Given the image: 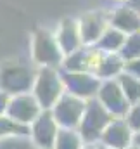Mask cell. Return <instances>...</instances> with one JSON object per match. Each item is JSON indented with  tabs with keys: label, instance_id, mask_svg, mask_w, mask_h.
Masks as SVG:
<instances>
[{
	"label": "cell",
	"instance_id": "6da1fadb",
	"mask_svg": "<svg viewBox=\"0 0 140 149\" xmlns=\"http://www.w3.org/2000/svg\"><path fill=\"white\" fill-rule=\"evenodd\" d=\"M64 92L66 88H64L62 74L59 68H50V66L38 68L31 94L40 102L42 109H52V106L59 101V97Z\"/></svg>",
	"mask_w": 140,
	"mask_h": 149
},
{
	"label": "cell",
	"instance_id": "7a4b0ae2",
	"mask_svg": "<svg viewBox=\"0 0 140 149\" xmlns=\"http://www.w3.org/2000/svg\"><path fill=\"white\" fill-rule=\"evenodd\" d=\"M114 120V116L99 102L97 97L87 101L83 118L78 125V132L85 144H99L105 127Z\"/></svg>",
	"mask_w": 140,
	"mask_h": 149
},
{
	"label": "cell",
	"instance_id": "3957f363",
	"mask_svg": "<svg viewBox=\"0 0 140 149\" xmlns=\"http://www.w3.org/2000/svg\"><path fill=\"white\" fill-rule=\"evenodd\" d=\"M38 66L12 63L0 68V90L9 95L26 94L33 90Z\"/></svg>",
	"mask_w": 140,
	"mask_h": 149
},
{
	"label": "cell",
	"instance_id": "277c9868",
	"mask_svg": "<svg viewBox=\"0 0 140 149\" xmlns=\"http://www.w3.org/2000/svg\"><path fill=\"white\" fill-rule=\"evenodd\" d=\"M31 56L33 63L36 66H50V68H59L62 66L64 61V52L59 47V42L55 35L49 33L47 30H38L33 35L31 42Z\"/></svg>",
	"mask_w": 140,
	"mask_h": 149
},
{
	"label": "cell",
	"instance_id": "5b68a950",
	"mask_svg": "<svg viewBox=\"0 0 140 149\" xmlns=\"http://www.w3.org/2000/svg\"><path fill=\"white\" fill-rule=\"evenodd\" d=\"M87 108V101L73 95L69 92H64L59 101L52 106V114L59 127L62 128H78L83 113Z\"/></svg>",
	"mask_w": 140,
	"mask_h": 149
},
{
	"label": "cell",
	"instance_id": "8992f818",
	"mask_svg": "<svg viewBox=\"0 0 140 149\" xmlns=\"http://www.w3.org/2000/svg\"><path fill=\"white\" fill-rule=\"evenodd\" d=\"M59 125L52 114V109H42V113L30 125V139L36 149H54Z\"/></svg>",
	"mask_w": 140,
	"mask_h": 149
},
{
	"label": "cell",
	"instance_id": "52a82bcc",
	"mask_svg": "<svg viewBox=\"0 0 140 149\" xmlns=\"http://www.w3.org/2000/svg\"><path fill=\"white\" fill-rule=\"evenodd\" d=\"M97 99L114 118H125L128 109H130V106H132L130 101L126 99L125 92L121 90L116 78L102 80L100 88L97 92Z\"/></svg>",
	"mask_w": 140,
	"mask_h": 149
},
{
	"label": "cell",
	"instance_id": "ba28073f",
	"mask_svg": "<svg viewBox=\"0 0 140 149\" xmlns=\"http://www.w3.org/2000/svg\"><path fill=\"white\" fill-rule=\"evenodd\" d=\"M61 74H62L66 92L85 101L97 97V92L102 83L99 76H95L94 73H71V71H62V70H61Z\"/></svg>",
	"mask_w": 140,
	"mask_h": 149
},
{
	"label": "cell",
	"instance_id": "9c48e42d",
	"mask_svg": "<svg viewBox=\"0 0 140 149\" xmlns=\"http://www.w3.org/2000/svg\"><path fill=\"white\" fill-rule=\"evenodd\" d=\"M42 113V106L36 101V97L31 92L26 94H17V95H10L9 106H7V116L21 125L30 127L33 123L36 116Z\"/></svg>",
	"mask_w": 140,
	"mask_h": 149
},
{
	"label": "cell",
	"instance_id": "30bf717a",
	"mask_svg": "<svg viewBox=\"0 0 140 149\" xmlns=\"http://www.w3.org/2000/svg\"><path fill=\"white\" fill-rule=\"evenodd\" d=\"M99 144L112 149H130L133 146V130L125 118H114L105 127Z\"/></svg>",
	"mask_w": 140,
	"mask_h": 149
},
{
	"label": "cell",
	"instance_id": "8fae6325",
	"mask_svg": "<svg viewBox=\"0 0 140 149\" xmlns=\"http://www.w3.org/2000/svg\"><path fill=\"white\" fill-rule=\"evenodd\" d=\"M80 33H81V42L85 47H94L99 38L104 35V31L109 28V19H105L100 12H90L83 16L80 21Z\"/></svg>",
	"mask_w": 140,
	"mask_h": 149
},
{
	"label": "cell",
	"instance_id": "7c38bea8",
	"mask_svg": "<svg viewBox=\"0 0 140 149\" xmlns=\"http://www.w3.org/2000/svg\"><path fill=\"white\" fill-rule=\"evenodd\" d=\"M55 38H57L59 47L64 52V56H69L74 50H78V49L83 47L81 33H80V24L74 19H64L59 24V28H57Z\"/></svg>",
	"mask_w": 140,
	"mask_h": 149
},
{
	"label": "cell",
	"instance_id": "4fadbf2b",
	"mask_svg": "<svg viewBox=\"0 0 140 149\" xmlns=\"http://www.w3.org/2000/svg\"><path fill=\"white\" fill-rule=\"evenodd\" d=\"M109 26L123 31L125 35H132L140 31V14L130 5L116 9L109 17Z\"/></svg>",
	"mask_w": 140,
	"mask_h": 149
},
{
	"label": "cell",
	"instance_id": "5bb4252c",
	"mask_svg": "<svg viewBox=\"0 0 140 149\" xmlns=\"http://www.w3.org/2000/svg\"><path fill=\"white\" fill-rule=\"evenodd\" d=\"M123 71H125V59L119 56V52H102L94 74L99 76L100 80H112L118 78Z\"/></svg>",
	"mask_w": 140,
	"mask_h": 149
},
{
	"label": "cell",
	"instance_id": "9a60e30c",
	"mask_svg": "<svg viewBox=\"0 0 140 149\" xmlns=\"http://www.w3.org/2000/svg\"><path fill=\"white\" fill-rule=\"evenodd\" d=\"M125 40H126V35L123 31L109 26L94 47H97L102 52H119L121 47H123V43H125Z\"/></svg>",
	"mask_w": 140,
	"mask_h": 149
},
{
	"label": "cell",
	"instance_id": "2e32d148",
	"mask_svg": "<svg viewBox=\"0 0 140 149\" xmlns=\"http://www.w3.org/2000/svg\"><path fill=\"white\" fill-rule=\"evenodd\" d=\"M83 139L78 132V128H59L57 139L54 149H81L83 148Z\"/></svg>",
	"mask_w": 140,
	"mask_h": 149
},
{
	"label": "cell",
	"instance_id": "e0dca14e",
	"mask_svg": "<svg viewBox=\"0 0 140 149\" xmlns=\"http://www.w3.org/2000/svg\"><path fill=\"white\" fill-rule=\"evenodd\" d=\"M116 80H118L121 90L125 92L126 99L130 101V104L140 102V78H137V76H133V74H130V73H126V71H123Z\"/></svg>",
	"mask_w": 140,
	"mask_h": 149
},
{
	"label": "cell",
	"instance_id": "ac0fdd59",
	"mask_svg": "<svg viewBox=\"0 0 140 149\" xmlns=\"http://www.w3.org/2000/svg\"><path fill=\"white\" fill-rule=\"evenodd\" d=\"M12 135H28L30 137V127L10 120L7 114L0 116V141L12 137Z\"/></svg>",
	"mask_w": 140,
	"mask_h": 149
},
{
	"label": "cell",
	"instance_id": "d6986e66",
	"mask_svg": "<svg viewBox=\"0 0 140 149\" xmlns=\"http://www.w3.org/2000/svg\"><path fill=\"white\" fill-rule=\"evenodd\" d=\"M119 56L125 59V63L140 57V31L126 35V40H125V43L119 50Z\"/></svg>",
	"mask_w": 140,
	"mask_h": 149
},
{
	"label": "cell",
	"instance_id": "ffe728a7",
	"mask_svg": "<svg viewBox=\"0 0 140 149\" xmlns=\"http://www.w3.org/2000/svg\"><path fill=\"white\" fill-rule=\"evenodd\" d=\"M0 149H36L28 135H12L0 141Z\"/></svg>",
	"mask_w": 140,
	"mask_h": 149
},
{
	"label": "cell",
	"instance_id": "44dd1931",
	"mask_svg": "<svg viewBox=\"0 0 140 149\" xmlns=\"http://www.w3.org/2000/svg\"><path fill=\"white\" fill-rule=\"evenodd\" d=\"M125 120L130 125V128L133 130V134L140 132V102H135V104L130 106V109L126 113Z\"/></svg>",
	"mask_w": 140,
	"mask_h": 149
},
{
	"label": "cell",
	"instance_id": "7402d4cb",
	"mask_svg": "<svg viewBox=\"0 0 140 149\" xmlns=\"http://www.w3.org/2000/svg\"><path fill=\"white\" fill-rule=\"evenodd\" d=\"M125 71L133 74V76H137V78H140V57L132 59V61H126L125 63Z\"/></svg>",
	"mask_w": 140,
	"mask_h": 149
},
{
	"label": "cell",
	"instance_id": "603a6c76",
	"mask_svg": "<svg viewBox=\"0 0 140 149\" xmlns=\"http://www.w3.org/2000/svg\"><path fill=\"white\" fill-rule=\"evenodd\" d=\"M9 101H10V95L0 90V116H3V114L7 113V106H9Z\"/></svg>",
	"mask_w": 140,
	"mask_h": 149
},
{
	"label": "cell",
	"instance_id": "cb8c5ba5",
	"mask_svg": "<svg viewBox=\"0 0 140 149\" xmlns=\"http://www.w3.org/2000/svg\"><path fill=\"white\" fill-rule=\"evenodd\" d=\"M126 3H128L133 10H137L140 14V0H126Z\"/></svg>",
	"mask_w": 140,
	"mask_h": 149
},
{
	"label": "cell",
	"instance_id": "d4e9b609",
	"mask_svg": "<svg viewBox=\"0 0 140 149\" xmlns=\"http://www.w3.org/2000/svg\"><path fill=\"white\" fill-rule=\"evenodd\" d=\"M133 146H137V148H140V132H137V134H133Z\"/></svg>",
	"mask_w": 140,
	"mask_h": 149
},
{
	"label": "cell",
	"instance_id": "484cf974",
	"mask_svg": "<svg viewBox=\"0 0 140 149\" xmlns=\"http://www.w3.org/2000/svg\"><path fill=\"white\" fill-rule=\"evenodd\" d=\"M81 149H100V144H83Z\"/></svg>",
	"mask_w": 140,
	"mask_h": 149
},
{
	"label": "cell",
	"instance_id": "4316f807",
	"mask_svg": "<svg viewBox=\"0 0 140 149\" xmlns=\"http://www.w3.org/2000/svg\"><path fill=\"white\" fill-rule=\"evenodd\" d=\"M100 149H112V148H105V146H100Z\"/></svg>",
	"mask_w": 140,
	"mask_h": 149
},
{
	"label": "cell",
	"instance_id": "83f0119b",
	"mask_svg": "<svg viewBox=\"0 0 140 149\" xmlns=\"http://www.w3.org/2000/svg\"><path fill=\"white\" fill-rule=\"evenodd\" d=\"M130 149H140V148H137V146H132V148H130Z\"/></svg>",
	"mask_w": 140,
	"mask_h": 149
},
{
	"label": "cell",
	"instance_id": "f1b7e54d",
	"mask_svg": "<svg viewBox=\"0 0 140 149\" xmlns=\"http://www.w3.org/2000/svg\"><path fill=\"white\" fill-rule=\"evenodd\" d=\"M118 2H126V0H118Z\"/></svg>",
	"mask_w": 140,
	"mask_h": 149
}]
</instances>
